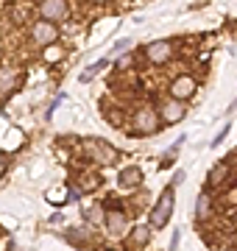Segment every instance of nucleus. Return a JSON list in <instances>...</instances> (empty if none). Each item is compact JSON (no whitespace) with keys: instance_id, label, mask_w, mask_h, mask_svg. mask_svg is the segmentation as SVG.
I'll return each mask as SVG.
<instances>
[{"instance_id":"obj_1","label":"nucleus","mask_w":237,"mask_h":251,"mask_svg":"<svg viewBox=\"0 0 237 251\" xmlns=\"http://www.w3.org/2000/svg\"><path fill=\"white\" fill-rule=\"evenodd\" d=\"M78 151H81L84 159L95 162V165H118L120 162V151L112 143L100 140V137H87L78 143Z\"/></svg>"},{"instance_id":"obj_2","label":"nucleus","mask_w":237,"mask_h":251,"mask_svg":"<svg viewBox=\"0 0 237 251\" xmlns=\"http://www.w3.org/2000/svg\"><path fill=\"white\" fill-rule=\"evenodd\" d=\"M162 115H159V109L154 103H142L131 112V126H128V131L137 137H148V134H156L159 128H162Z\"/></svg>"},{"instance_id":"obj_3","label":"nucleus","mask_w":237,"mask_h":251,"mask_svg":"<svg viewBox=\"0 0 237 251\" xmlns=\"http://www.w3.org/2000/svg\"><path fill=\"white\" fill-rule=\"evenodd\" d=\"M173 204H176V187L173 184H167V187L159 193V198L154 201V206H151V229H165L167 226V221H170V215H173Z\"/></svg>"},{"instance_id":"obj_4","label":"nucleus","mask_w":237,"mask_h":251,"mask_svg":"<svg viewBox=\"0 0 237 251\" xmlns=\"http://www.w3.org/2000/svg\"><path fill=\"white\" fill-rule=\"evenodd\" d=\"M28 39L34 42L37 48H50L59 42V25H53V23H45V20H34L31 25H28Z\"/></svg>"},{"instance_id":"obj_5","label":"nucleus","mask_w":237,"mask_h":251,"mask_svg":"<svg viewBox=\"0 0 237 251\" xmlns=\"http://www.w3.org/2000/svg\"><path fill=\"white\" fill-rule=\"evenodd\" d=\"M198 92V81H195V75H190V73H179L173 81H170V87H167V98L173 100H190L192 95Z\"/></svg>"},{"instance_id":"obj_6","label":"nucleus","mask_w":237,"mask_h":251,"mask_svg":"<svg viewBox=\"0 0 237 251\" xmlns=\"http://www.w3.org/2000/svg\"><path fill=\"white\" fill-rule=\"evenodd\" d=\"M37 14H39V20L59 25V23L70 20V3H64V0H45V3L37 6Z\"/></svg>"},{"instance_id":"obj_7","label":"nucleus","mask_w":237,"mask_h":251,"mask_svg":"<svg viewBox=\"0 0 237 251\" xmlns=\"http://www.w3.org/2000/svg\"><path fill=\"white\" fill-rule=\"evenodd\" d=\"M173 50H176V45L170 42V39H156V42L145 45L142 56H145L151 64H167L170 59H173Z\"/></svg>"},{"instance_id":"obj_8","label":"nucleus","mask_w":237,"mask_h":251,"mask_svg":"<svg viewBox=\"0 0 237 251\" xmlns=\"http://www.w3.org/2000/svg\"><path fill=\"white\" fill-rule=\"evenodd\" d=\"M156 109H159V115H162V123H167V126L182 123L184 115H187V106H184L182 100H173V98H162Z\"/></svg>"},{"instance_id":"obj_9","label":"nucleus","mask_w":237,"mask_h":251,"mask_svg":"<svg viewBox=\"0 0 237 251\" xmlns=\"http://www.w3.org/2000/svg\"><path fill=\"white\" fill-rule=\"evenodd\" d=\"M20 81H23V73L17 67H0V100H6L9 95H14L20 87Z\"/></svg>"},{"instance_id":"obj_10","label":"nucleus","mask_w":237,"mask_h":251,"mask_svg":"<svg viewBox=\"0 0 237 251\" xmlns=\"http://www.w3.org/2000/svg\"><path fill=\"white\" fill-rule=\"evenodd\" d=\"M151 243V226L145 224H137L128 229V237H126V249L128 251H137V249H145Z\"/></svg>"},{"instance_id":"obj_11","label":"nucleus","mask_w":237,"mask_h":251,"mask_svg":"<svg viewBox=\"0 0 237 251\" xmlns=\"http://www.w3.org/2000/svg\"><path fill=\"white\" fill-rule=\"evenodd\" d=\"M103 226L109 229V234H123L128 229V212L126 209H118V206L106 209V221H103Z\"/></svg>"},{"instance_id":"obj_12","label":"nucleus","mask_w":237,"mask_h":251,"mask_svg":"<svg viewBox=\"0 0 237 251\" xmlns=\"http://www.w3.org/2000/svg\"><path fill=\"white\" fill-rule=\"evenodd\" d=\"M118 181H120V187H123V190L134 193V190L142 187V171H140L137 165H128V168H123V171H120Z\"/></svg>"},{"instance_id":"obj_13","label":"nucleus","mask_w":237,"mask_h":251,"mask_svg":"<svg viewBox=\"0 0 237 251\" xmlns=\"http://www.w3.org/2000/svg\"><path fill=\"white\" fill-rule=\"evenodd\" d=\"M229 176H232V162L223 159V162H218V165L210 168L207 184H210V187H223V184H229Z\"/></svg>"},{"instance_id":"obj_14","label":"nucleus","mask_w":237,"mask_h":251,"mask_svg":"<svg viewBox=\"0 0 237 251\" xmlns=\"http://www.w3.org/2000/svg\"><path fill=\"white\" fill-rule=\"evenodd\" d=\"M210 212H212V193L210 190H201L198 198H195V221L204 224L210 218Z\"/></svg>"},{"instance_id":"obj_15","label":"nucleus","mask_w":237,"mask_h":251,"mask_svg":"<svg viewBox=\"0 0 237 251\" xmlns=\"http://www.w3.org/2000/svg\"><path fill=\"white\" fill-rule=\"evenodd\" d=\"M106 64H109V56H103L100 62L90 64V67H87V70H84L81 75H78V78H81V84H87V81H92V78H95V75H98L100 70H103V67H106Z\"/></svg>"},{"instance_id":"obj_16","label":"nucleus","mask_w":237,"mask_h":251,"mask_svg":"<svg viewBox=\"0 0 237 251\" xmlns=\"http://www.w3.org/2000/svg\"><path fill=\"white\" fill-rule=\"evenodd\" d=\"M62 56H64V50H62V48H59V45H50V48H45V50H42V59H45L47 64L59 62Z\"/></svg>"},{"instance_id":"obj_17","label":"nucleus","mask_w":237,"mask_h":251,"mask_svg":"<svg viewBox=\"0 0 237 251\" xmlns=\"http://www.w3.org/2000/svg\"><path fill=\"white\" fill-rule=\"evenodd\" d=\"M126 50H131V39H118V42H115V48L109 50V59H112V56H123Z\"/></svg>"},{"instance_id":"obj_18","label":"nucleus","mask_w":237,"mask_h":251,"mask_svg":"<svg viewBox=\"0 0 237 251\" xmlns=\"http://www.w3.org/2000/svg\"><path fill=\"white\" fill-rule=\"evenodd\" d=\"M229 131H232V120H226V123H223V126H220V131H218V134H215V140H212V148H218V145L220 143H223V140H226V134H229Z\"/></svg>"},{"instance_id":"obj_19","label":"nucleus","mask_w":237,"mask_h":251,"mask_svg":"<svg viewBox=\"0 0 237 251\" xmlns=\"http://www.w3.org/2000/svg\"><path fill=\"white\" fill-rule=\"evenodd\" d=\"M62 100H64V92H62V95H56V100H53V103H50V106H47V120H50V117H53V112H56V106H59V103H62Z\"/></svg>"},{"instance_id":"obj_20","label":"nucleus","mask_w":237,"mask_h":251,"mask_svg":"<svg viewBox=\"0 0 237 251\" xmlns=\"http://www.w3.org/2000/svg\"><path fill=\"white\" fill-rule=\"evenodd\" d=\"M179 240H182V232H179V229H173V237H170V251L179 249Z\"/></svg>"},{"instance_id":"obj_21","label":"nucleus","mask_w":237,"mask_h":251,"mask_svg":"<svg viewBox=\"0 0 237 251\" xmlns=\"http://www.w3.org/2000/svg\"><path fill=\"white\" fill-rule=\"evenodd\" d=\"M182 181H184V171H176V173H173V187H179Z\"/></svg>"},{"instance_id":"obj_22","label":"nucleus","mask_w":237,"mask_h":251,"mask_svg":"<svg viewBox=\"0 0 237 251\" xmlns=\"http://www.w3.org/2000/svg\"><path fill=\"white\" fill-rule=\"evenodd\" d=\"M50 224H64V215H62V212H56V215H50Z\"/></svg>"},{"instance_id":"obj_23","label":"nucleus","mask_w":237,"mask_h":251,"mask_svg":"<svg viewBox=\"0 0 237 251\" xmlns=\"http://www.w3.org/2000/svg\"><path fill=\"white\" fill-rule=\"evenodd\" d=\"M6 165H9V159H6V156H3V153H0V176H3V173H6Z\"/></svg>"},{"instance_id":"obj_24","label":"nucleus","mask_w":237,"mask_h":251,"mask_svg":"<svg viewBox=\"0 0 237 251\" xmlns=\"http://www.w3.org/2000/svg\"><path fill=\"white\" fill-rule=\"evenodd\" d=\"M235 109H237V98L232 100V106H229V112H235Z\"/></svg>"},{"instance_id":"obj_25","label":"nucleus","mask_w":237,"mask_h":251,"mask_svg":"<svg viewBox=\"0 0 237 251\" xmlns=\"http://www.w3.org/2000/svg\"><path fill=\"white\" fill-rule=\"evenodd\" d=\"M232 251H237V240H232Z\"/></svg>"},{"instance_id":"obj_26","label":"nucleus","mask_w":237,"mask_h":251,"mask_svg":"<svg viewBox=\"0 0 237 251\" xmlns=\"http://www.w3.org/2000/svg\"><path fill=\"white\" fill-rule=\"evenodd\" d=\"M0 179H3V176H0Z\"/></svg>"}]
</instances>
